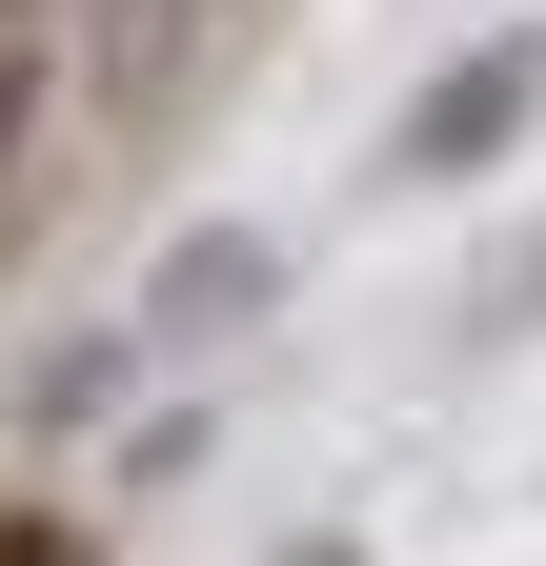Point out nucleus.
<instances>
[{"instance_id":"5","label":"nucleus","mask_w":546,"mask_h":566,"mask_svg":"<svg viewBox=\"0 0 546 566\" xmlns=\"http://www.w3.org/2000/svg\"><path fill=\"white\" fill-rule=\"evenodd\" d=\"M304 566H324V546H304Z\"/></svg>"},{"instance_id":"4","label":"nucleus","mask_w":546,"mask_h":566,"mask_svg":"<svg viewBox=\"0 0 546 566\" xmlns=\"http://www.w3.org/2000/svg\"><path fill=\"white\" fill-rule=\"evenodd\" d=\"M21 122H41V61H21V41H0V163H21Z\"/></svg>"},{"instance_id":"1","label":"nucleus","mask_w":546,"mask_h":566,"mask_svg":"<svg viewBox=\"0 0 546 566\" xmlns=\"http://www.w3.org/2000/svg\"><path fill=\"white\" fill-rule=\"evenodd\" d=\"M526 102H546V41H465L445 82H426V122H405V182H465V163H506V142H526Z\"/></svg>"},{"instance_id":"2","label":"nucleus","mask_w":546,"mask_h":566,"mask_svg":"<svg viewBox=\"0 0 546 566\" xmlns=\"http://www.w3.org/2000/svg\"><path fill=\"white\" fill-rule=\"evenodd\" d=\"M243 21V0H102V21H82V82L122 102V122H162L182 82H202V41H223Z\"/></svg>"},{"instance_id":"3","label":"nucleus","mask_w":546,"mask_h":566,"mask_svg":"<svg viewBox=\"0 0 546 566\" xmlns=\"http://www.w3.org/2000/svg\"><path fill=\"white\" fill-rule=\"evenodd\" d=\"M243 304H263V243H243V223H202V243L162 263V344H223Z\"/></svg>"}]
</instances>
